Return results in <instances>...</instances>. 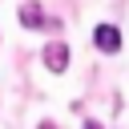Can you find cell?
I'll use <instances>...</instances> for the list:
<instances>
[{
  "label": "cell",
  "instance_id": "277c9868",
  "mask_svg": "<svg viewBox=\"0 0 129 129\" xmlns=\"http://www.w3.org/2000/svg\"><path fill=\"white\" fill-rule=\"evenodd\" d=\"M85 129H101V125H97V121H85Z\"/></svg>",
  "mask_w": 129,
  "mask_h": 129
},
{
  "label": "cell",
  "instance_id": "3957f363",
  "mask_svg": "<svg viewBox=\"0 0 129 129\" xmlns=\"http://www.w3.org/2000/svg\"><path fill=\"white\" fill-rule=\"evenodd\" d=\"M20 24H24V28H44L48 20H44V12H40L36 4H24V8H20Z\"/></svg>",
  "mask_w": 129,
  "mask_h": 129
},
{
  "label": "cell",
  "instance_id": "7a4b0ae2",
  "mask_svg": "<svg viewBox=\"0 0 129 129\" xmlns=\"http://www.w3.org/2000/svg\"><path fill=\"white\" fill-rule=\"evenodd\" d=\"M93 40H97L101 52H117V48H121V32H117L113 24H101V28L93 32Z\"/></svg>",
  "mask_w": 129,
  "mask_h": 129
},
{
  "label": "cell",
  "instance_id": "6da1fadb",
  "mask_svg": "<svg viewBox=\"0 0 129 129\" xmlns=\"http://www.w3.org/2000/svg\"><path fill=\"white\" fill-rule=\"evenodd\" d=\"M44 64H48V73H64L69 69V44L64 40H52L44 48Z\"/></svg>",
  "mask_w": 129,
  "mask_h": 129
},
{
  "label": "cell",
  "instance_id": "5b68a950",
  "mask_svg": "<svg viewBox=\"0 0 129 129\" xmlns=\"http://www.w3.org/2000/svg\"><path fill=\"white\" fill-rule=\"evenodd\" d=\"M40 129H52V125H40Z\"/></svg>",
  "mask_w": 129,
  "mask_h": 129
}]
</instances>
